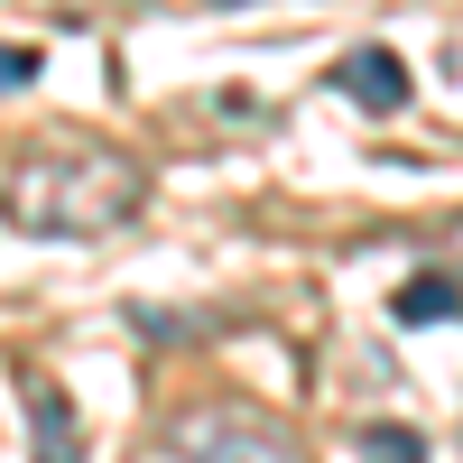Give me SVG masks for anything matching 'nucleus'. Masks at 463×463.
Segmentation results:
<instances>
[{
	"mask_svg": "<svg viewBox=\"0 0 463 463\" xmlns=\"http://www.w3.org/2000/svg\"><path fill=\"white\" fill-rule=\"evenodd\" d=\"M148 204V167L121 148H47V158L10 167V222L47 232V241H93V232H121Z\"/></svg>",
	"mask_w": 463,
	"mask_h": 463,
	"instance_id": "nucleus-1",
	"label": "nucleus"
},
{
	"mask_svg": "<svg viewBox=\"0 0 463 463\" xmlns=\"http://www.w3.org/2000/svg\"><path fill=\"white\" fill-rule=\"evenodd\" d=\"M176 454L185 463H306V445L260 408H204V417H176Z\"/></svg>",
	"mask_w": 463,
	"mask_h": 463,
	"instance_id": "nucleus-2",
	"label": "nucleus"
},
{
	"mask_svg": "<svg viewBox=\"0 0 463 463\" xmlns=\"http://www.w3.org/2000/svg\"><path fill=\"white\" fill-rule=\"evenodd\" d=\"M19 408H28V445L37 463H84V436H74V408L56 380H19Z\"/></svg>",
	"mask_w": 463,
	"mask_h": 463,
	"instance_id": "nucleus-3",
	"label": "nucleus"
},
{
	"mask_svg": "<svg viewBox=\"0 0 463 463\" xmlns=\"http://www.w3.org/2000/svg\"><path fill=\"white\" fill-rule=\"evenodd\" d=\"M334 93L362 102V111H399V102H408V65H399L390 47H353V56L334 65Z\"/></svg>",
	"mask_w": 463,
	"mask_h": 463,
	"instance_id": "nucleus-4",
	"label": "nucleus"
},
{
	"mask_svg": "<svg viewBox=\"0 0 463 463\" xmlns=\"http://www.w3.org/2000/svg\"><path fill=\"white\" fill-rule=\"evenodd\" d=\"M390 316L417 334V325H454L463 316V279H454V269H417V279H399L390 288Z\"/></svg>",
	"mask_w": 463,
	"mask_h": 463,
	"instance_id": "nucleus-5",
	"label": "nucleus"
},
{
	"mask_svg": "<svg viewBox=\"0 0 463 463\" xmlns=\"http://www.w3.org/2000/svg\"><path fill=\"white\" fill-rule=\"evenodd\" d=\"M353 454H362V463H427V436L399 427V417H380V427H362V436H353Z\"/></svg>",
	"mask_w": 463,
	"mask_h": 463,
	"instance_id": "nucleus-6",
	"label": "nucleus"
},
{
	"mask_svg": "<svg viewBox=\"0 0 463 463\" xmlns=\"http://www.w3.org/2000/svg\"><path fill=\"white\" fill-rule=\"evenodd\" d=\"M37 65H47L37 47H10V56H0V84H10V93H28V84H37Z\"/></svg>",
	"mask_w": 463,
	"mask_h": 463,
	"instance_id": "nucleus-7",
	"label": "nucleus"
},
{
	"mask_svg": "<svg viewBox=\"0 0 463 463\" xmlns=\"http://www.w3.org/2000/svg\"><path fill=\"white\" fill-rule=\"evenodd\" d=\"M213 10H241V0H213Z\"/></svg>",
	"mask_w": 463,
	"mask_h": 463,
	"instance_id": "nucleus-8",
	"label": "nucleus"
}]
</instances>
